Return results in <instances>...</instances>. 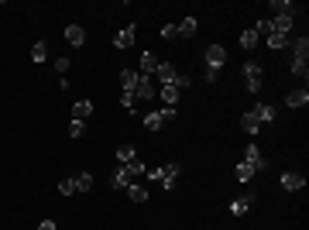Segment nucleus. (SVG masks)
<instances>
[{"mask_svg": "<svg viewBox=\"0 0 309 230\" xmlns=\"http://www.w3.org/2000/svg\"><path fill=\"white\" fill-rule=\"evenodd\" d=\"M175 31H179V38H193L196 31H199V21H196V17H186V21L175 24Z\"/></svg>", "mask_w": 309, "mask_h": 230, "instance_id": "ddd939ff", "label": "nucleus"}, {"mask_svg": "<svg viewBox=\"0 0 309 230\" xmlns=\"http://www.w3.org/2000/svg\"><path fill=\"white\" fill-rule=\"evenodd\" d=\"M134 93H137V100H151V96H155V82H151V76H141V72H137Z\"/></svg>", "mask_w": 309, "mask_h": 230, "instance_id": "423d86ee", "label": "nucleus"}, {"mask_svg": "<svg viewBox=\"0 0 309 230\" xmlns=\"http://www.w3.org/2000/svg\"><path fill=\"white\" fill-rule=\"evenodd\" d=\"M90 114H93V103H90V100H79V103L72 107V117H76V120H86Z\"/></svg>", "mask_w": 309, "mask_h": 230, "instance_id": "5701e85b", "label": "nucleus"}, {"mask_svg": "<svg viewBox=\"0 0 309 230\" xmlns=\"http://www.w3.org/2000/svg\"><path fill=\"white\" fill-rule=\"evenodd\" d=\"M223 62H227V48L223 45H210L206 48V66H210V69H223Z\"/></svg>", "mask_w": 309, "mask_h": 230, "instance_id": "f03ea898", "label": "nucleus"}, {"mask_svg": "<svg viewBox=\"0 0 309 230\" xmlns=\"http://www.w3.org/2000/svg\"><path fill=\"white\" fill-rule=\"evenodd\" d=\"M38 230H55V220H42V223H38Z\"/></svg>", "mask_w": 309, "mask_h": 230, "instance_id": "79ce46f5", "label": "nucleus"}, {"mask_svg": "<svg viewBox=\"0 0 309 230\" xmlns=\"http://www.w3.org/2000/svg\"><path fill=\"white\" fill-rule=\"evenodd\" d=\"M161 120H175V114H179V107H165V110H158Z\"/></svg>", "mask_w": 309, "mask_h": 230, "instance_id": "c9c22d12", "label": "nucleus"}, {"mask_svg": "<svg viewBox=\"0 0 309 230\" xmlns=\"http://www.w3.org/2000/svg\"><path fill=\"white\" fill-rule=\"evenodd\" d=\"M206 82H217L220 79V69H210V66H206V76H203Z\"/></svg>", "mask_w": 309, "mask_h": 230, "instance_id": "58836bf2", "label": "nucleus"}, {"mask_svg": "<svg viewBox=\"0 0 309 230\" xmlns=\"http://www.w3.org/2000/svg\"><path fill=\"white\" fill-rule=\"evenodd\" d=\"M134 179H137L134 169H131V165H120V169L110 175V185H114V189H127V185L134 182Z\"/></svg>", "mask_w": 309, "mask_h": 230, "instance_id": "f257e3e1", "label": "nucleus"}, {"mask_svg": "<svg viewBox=\"0 0 309 230\" xmlns=\"http://www.w3.org/2000/svg\"><path fill=\"white\" fill-rule=\"evenodd\" d=\"M90 185H93V175H90V172H79V175H72V189H76V193H86Z\"/></svg>", "mask_w": 309, "mask_h": 230, "instance_id": "4be33fe9", "label": "nucleus"}, {"mask_svg": "<svg viewBox=\"0 0 309 230\" xmlns=\"http://www.w3.org/2000/svg\"><path fill=\"white\" fill-rule=\"evenodd\" d=\"M127 196H131V203H148V185L131 182V185H127Z\"/></svg>", "mask_w": 309, "mask_h": 230, "instance_id": "a211bd4d", "label": "nucleus"}, {"mask_svg": "<svg viewBox=\"0 0 309 230\" xmlns=\"http://www.w3.org/2000/svg\"><path fill=\"white\" fill-rule=\"evenodd\" d=\"M292 52H296V62H306L309 58V38H296L292 41Z\"/></svg>", "mask_w": 309, "mask_h": 230, "instance_id": "aec40b11", "label": "nucleus"}, {"mask_svg": "<svg viewBox=\"0 0 309 230\" xmlns=\"http://www.w3.org/2000/svg\"><path fill=\"white\" fill-rule=\"evenodd\" d=\"M158 62H161V58L155 55V52H145V55H141V66H137V69H141V76H151V72L158 69Z\"/></svg>", "mask_w": 309, "mask_h": 230, "instance_id": "9b49d317", "label": "nucleus"}, {"mask_svg": "<svg viewBox=\"0 0 309 230\" xmlns=\"http://www.w3.org/2000/svg\"><path fill=\"white\" fill-rule=\"evenodd\" d=\"M58 193H62V196H72V193H76V189H72V179H62V182H58Z\"/></svg>", "mask_w": 309, "mask_h": 230, "instance_id": "72a5a7b5", "label": "nucleus"}, {"mask_svg": "<svg viewBox=\"0 0 309 230\" xmlns=\"http://www.w3.org/2000/svg\"><path fill=\"white\" fill-rule=\"evenodd\" d=\"M244 161L251 165L254 172H268V161L261 158V148H258V144H248V158H244Z\"/></svg>", "mask_w": 309, "mask_h": 230, "instance_id": "20e7f679", "label": "nucleus"}, {"mask_svg": "<svg viewBox=\"0 0 309 230\" xmlns=\"http://www.w3.org/2000/svg\"><path fill=\"white\" fill-rule=\"evenodd\" d=\"M264 45L272 48V52H282V48H289V45H292V38H285V35H275V31H272V35L264 38Z\"/></svg>", "mask_w": 309, "mask_h": 230, "instance_id": "dca6fc26", "label": "nucleus"}, {"mask_svg": "<svg viewBox=\"0 0 309 230\" xmlns=\"http://www.w3.org/2000/svg\"><path fill=\"white\" fill-rule=\"evenodd\" d=\"M69 66H72L69 58H55V72H62V76H66V72H69Z\"/></svg>", "mask_w": 309, "mask_h": 230, "instance_id": "e433bc0d", "label": "nucleus"}, {"mask_svg": "<svg viewBox=\"0 0 309 230\" xmlns=\"http://www.w3.org/2000/svg\"><path fill=\"white\" fill-rule=\"evenodd\" d=\"M258 41H261V38L254 35V28H248V31H244V35H240V48H248V52H251V48L258 45Z\"/></svg>", "mask_w": 309, "mask_h": 230, "instance_id": "a878e982", "label": "nucleus"}, {"mask_svg": "<svg viewBox=\"0 0 309 230\" xmlns=\"http://www.w3.org/2000/svg\"><path fill=\"white\" fill-rule=\"evenodd\" d=\"M120 107H124V110H134V96H131V93H120Z\"/></svg>", "mask_w": 309, "mask_h": 230, "instance_id": "f704fd0d", "label": "nucleus"}, {"mask_svg": "<svg viewBox=\"0 0 309 230\" xmlns=\"http://www.w3.org/2000/svg\"><path fill=\"white\" fill-rule=\"evenodd\" d=\"M66 41H69L72 48H83V41H86V31H83L79 24H69V28H66Z\"/></svg>", "mask_w": 309, "mask_h": 230, "instance_id": "6e6552de", "label": "nucleus"}, {"mask_svg": "<svg viewBox=\"0 0 309 230\" xmlns=\"http://www.w3.org/2000/svg\"><path fill=\"white\" fill-rule=\"evenodd\" d=\"M161 38H165V41H175V38H179L175 24H161Z\"/></svg>", "mask_w": 309, "mask_h": 230, "instance_id": "2f4dec72", "label": "nucleus"}, {"mask_svg": "<svg viewBox=\"0 0 309 230\" xmlns=\"http://www.w3.org/2000/svg\"><path fill=\"white\" fill-rule=\"evenodd\" d=\"M86 134V120H72L69 124V138H83Z\"/></svg>", "mask_w": 309, "mask_h": 230, "instance_id": "7c9ffc66", "label": "nucleus"}, {"mask_svg": "<svg viewBox=\"0 0 309 230\" xmlns=\"http://www.w3.org/2000/svg\"><path fill=\"white\" fill-rule=\"evenodd\" d=\"M134 35H137V28H134V24H127L124 31L114 38V45H117V48H131V45H134Z\"/></svg>", "mask_w": 309, "mask_h": 230, "instance_id": "f8f14e48", "label": "nucleus"}, {"mask_svg": "<svg viewBox=\"0 0 309 230\" xmlns=\"http://www.w3.org/2000/svg\"><path fill=\"white\" fill-rule=\"evenodd\" d=\"M240 124H244V131H248V134H258V131H261V120H258L254 114H244V120H240Z\"/></svg>", "mask_w": 309, "mask_h": 230, "instance_id": "393cba45", "label": "nucleus"}, {"mask_svg": "<svg viewBox=\"0 0 309 230\" xmlns=\"http://www.w3.org/2000/svg\"><path fill=\"white\" fill-rule=\"evenodd\" d=\"M306 185V175H299V172H285L282 175V189H289V193H299Z\"/></svg>", "mask_w": 309, "mask_h": 230, "instance_id": "0eeeda50", "label": "nucleus"}, {"mask_svg": "<svg viewBox=\"0 0 309 230\" xmlns=\"http://www.w3.org/2000/svg\"><path fill=\"white\" fill-rule=\"evenodd\" d=\"M285 103L292 107V110H299V107H306V103H309V93H306V90H292V93L285 96Z\"/></svg>", "mask_w": 309, "mask_h": 230, "instance_id": "f3484780", "label": "nucleus"}, {"mask_svg": "<svg viewBox=\"0 0 309 230\" xmlns=\"http://www.w3.org/2000/svg\"><path fill=\"white\" fill-rule=\"evenodd\" d=\"M155 96H161V100H165V107H179V96H182V93L175 90V86H161Z\"/></svg>", "mask_w": 309, "mask_h": 230, "instance_id": "2eb2a0df", "label": "nucleus"}, {"mask_svg": "<svg viewBox=\"0 0 309 230\" xmlns=\"http://www.w3.org/2000/svg\"><path fill=\"white\" fill-rule=\"evenodd\" d=\"M275 17H296V4L292 0H272Z\"/></svg>", "mask_w": 309, "mask_h": 230, "instance_id": "1a4fd4ad", "label": "nucleus"}, {"mask_svg": "<svg viewBox=\"0 0 309 230\" xmlns=\"http://www.w3.org/2000/svg\"><path fill=\"white\" fill-rule=\"evenodd\" d=\"M251 203H254V193H248V196H237V199L230 203V213H234V217H244Z\"/></svg>", "mask_w": 309, "mask_h": 230, "instance_id": "9d476101", "label": "nucleus"}, {"mask_svg": "<svg viewBox=\"0 0 309 230\" xmlns=\"http://www.w3.org/2000/svg\"><path fill=\"white\" fill-rule=\"evenodd\" d=\"M137 155H134V144H120V148H117V161H120V165H127V161H134Z\"/></svg>", "mask_w": 309, "mask_h": 230, "instance_id": "b1692460", "label": "nucleus"}, {"mask_svg": "<svg viewBox=\"0 0 309 230\" xmlns=\"http://www.w3.org/2000/svg\"><path fill=\"white\" fill-rule=\"evenodd\" d=\"M31 58H34V62H45V58H48V45H45V41H34Z\"/></svg>", "mask_w": 309, "mask_h": 230, "instance_id": "cd10ccee", "label": "nucleus"}, {"mask_svg": "<svg viewBox=\"0 0 309 230\" xmlns=\"http://www.w3.org/2000/svg\"><path fill=\"white\" fill-rule=\"evenodd\" d=\"M161 124H165V120H161V114H158V110L145 117V127H148V131H161Z\"/></svg>", "mask_w": 309, "mask_h": 230, "instance_id": "c85d7f7f", "label": "nucleus"}, {"mask_svg": "<svg viewBox=\"0 0 309 230\" xmlns=\"http://www.w3.org/2000/svg\"><path fill=\"white\" fill-rule=\"evenodd\" d=\"M261 62H248V66H244V79H261Z\"/></svg>", "mask_w": 309, "mask_h": 230, "instance_id": "bb28decb", "label": "nucleus"}, {"mask_svg": "<svg viewBox=\"0 0 309 230\" xmlns=\"http://www.w3.org/2000/svg\"><path fill=\"white\" fill-rule=\"evenodd\" d=\"M272 31L289 38V31H292V17H272Z\"/></svg>", "mask_w": 309, "mask_h": 230, "instance_id": "412c9836", "label": "nucleus"}, {"mask_svg": "<svg viewBox=\"0 0 309 230\" xmlns=\"http://www.w3.org/2000/svg\"><path fill=\"white\" fill-rule=\"evenodd\" d=\"M189 82H193V79H189V76H182V72H179V76H175V82H172V86H175V90L182 93V90H189Z\"/></svg>", "mask_w": 309, "mask_h": 230, "instance_id": "473e14b6", "label": "nucleus"}, {"mask_svg": "<svg viewBox=\"0 0 309 230\" xmlns=\"http://www.w3.org/2000/svg\"><path fill=\"white\" fill-rule=\"evenodd\" d=\"M134 86H137V72L134 69H124V72H120V90L134 96Z\"/></svg>", "mask_w": 309, "mask_h": 230, "instance_id": "6ab92c4d", "label": "nucleus"}, {"mask_svg": "<svg viewBox=\"0 0 309 230\" xmlns=\"http://www.w3.org/2000/svg\"><path fill=\"white\" fill-rule=\"evenodd\" d=\"M251 114L258 117V120H261V127H264V124H272V120H275V107L272 103H258Z\"/></svg>", "mask_w": 309, "mask_h": 230, "instance_id": "4468645a", "label": "nucleus"}, {"mask_svg": "<svg viewBox=\"0 0 309 230\" xmlns=\"http://www.w3.org/2000/svg\"><path fill=\"white\" fill-rule=\"evenodd\" d=\"M145 175H148V182H161V169H148Z\"/></svg>", "mask_w": 309, "mask_h": 230, "instance_id": "ea45409f", "label": "nucleus"}, {"mask_svg": "<svg viewBox=\"0 0 309 230\" xmlns=\"http://www.w3.org/2000/svg\"><path fill=\"white\" fill-rule=\"evenodd\" d=\"M306 69H309L306 62H292V72H296V76H302V79H306Z\"/></svg>", "mask_w": 309, "mask_h": 230, "instance_id": "4c0bfd02", "label": "nucleus"}, {"mask_svg": "<svg viewBox=\"0 0 309 230\" xmlns=\"http://www.w3.org/2000/svg\"><path fill=\"white\" fill-rule=\"evenodd\" d=\"M248 93H261V79H248Z\"/></svg>", "mask_w": 309, "mask_h": 230, "instance_id": "a19ab883", "label": "nucleus"}, {"mask_svg": "<svg viewBox=\"0 0 309 230\" xmlns=\"http://www.w3.org/2000/svg\"><path fill=\"white\" fill-rule=\"evenodd\" d=\"M254 175H258V172H254L248 161H240V165H237V179H240V182H248V179H254Z\"/></svg>", "mask_w": 309, "mask_h": 230, "instance_id": "c756f323", "label": "nucleus"}, {"mask_svg": "<svg viewBox=\"0 0 309 230\" xmlns=\"http://www.w3.org/2000/svg\"><path fill=\"white\" fill-rule=\"evenodd\" d=\"M179 172H182V165H179V161L161 165V185H165V189H175V179H179Z\"/></svg>", "mask_w": 309, "mask_h": 230, "instance_id": "7ed1b4c3", "label": "nucleus"}, {"mask_svg": "<svg viewBox=\"0 0 309 230\" xmlns=\"http://www.w3.org/2000/svg\"><path fill=\"white\" fill-rule=\"evenodd\" d=\"M155 76H158V82H161V86H172V82H175V76H179V69H175L172 62H158Z\"/></svg>", "mask_w": 309, "mask_h": 230, "instance_id": "39448f33", "label": "nucleus"}]
</instances>
